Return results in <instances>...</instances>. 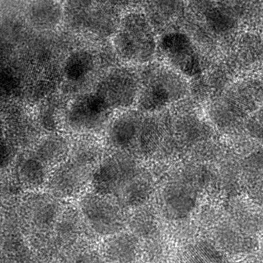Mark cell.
Instances as JSON below:
<instances>
[{
  "instance_id": "6da1fadb",
  "label": "cell",
  "mask_w": 263,
  "mask_h": 263,
  "mask_svg": "<svg viewBox=\"0 0 263 263\" xmlns=\"http://www.w3.org/2000/svg\"><path fill=\"white\" fill-rule=\"evenodd\" d=\"M97 144L81 141L71 145L64 161L51 170L45 187L58 199H74L84 193L90 183L94 170L101 160Z\"/></svg>"
},
{
  "instance_id": "7a4b0ae2",
  "label": "cell",
  "mask_w": 263,
  "mask_h": 263,
  "mask_svg": "<svg viewBox=\"0 0 263 263\" xmlns=\"http://www.w3.org/2000/svg\"><path fill=\"white\" fill-rule=\"evenodd\" d=\"M113 45L122 60L133 64L152 61L157 52L154 31L145 16L139 12L128 13L119 21Z\"/></svg>"
},
{
  "instance_id": "3957f363",
  "label": "cell",
  "mask_w": 263,
  "mask_h": 263,
  "mask_svg": "<svg viewBox=\"0 0 263 263\" xmlns=\"http://www.w3.org/2000/svg\"><path fill=\"white\" fill-rule=\"evenodd\" d=\"M90 235L108 238L126 227L128 211L116 199L93 191L83 193L78 206Z\"/></svg>"
},
{
  "instance_id": "277c9868",
  "label": "cell",
  "mask_w": 263,
  "mask_h": 263,
  "mask_svg": "<svg viewBox=\"0 0 263 263\" xmlns=\"http://www.w3.org/2000/svg\"><path fill=\"white\" fill-rule=\"evenodd\" d=\"M186 84L178 72L167 69L151 71L139 81L137 102L143 111L154 112L163 109L181 98Z\"/></svg>"
},
{
  "instance_id": "5b68a950",
  "label": "cell",
  "mask_w": 263,
  "mask_h": 263,
  "mask_svg": "<svg viewBox=\"0 0 263 263\" xmlns=\"http://www.w3.org/2000/svg\"><path fill=\"white\" fill-rule=\"evenodd\" d=\"M142 171L134 156L118 152L102 159L96 167L90 181L92 191L115 199Z\"/></svg>"
},
{
  "instance_id": "8992f818",
  "label": "cell",
  "mask_w": 263,
  "mask_h": 263,
  "mask_svg": "<svg viewBox=\"0 0 263 263\" xmlns=\"http://www.w3.org/2000/svg\"><path fill=\"white\" fill-rule=\"evenodd\" d=\"M64 207L63 200L48 191H34L26 196L21 206V221L31 239L51 236Z\"/></svg>"
},
{
  "instance_id": "52a82bcc",
  "label": "cell",
  "mask_w": 263,
  "mask_h": 263,
  "mask_svg": "<svg viewBox=\"0 0 263 263\" xmlns=\"http://www.w3.org/2000/svg\"><path fill=\"white\" fill-rule=\"evenodd\" d=\"M111 111L95 92L76 97L65 111L63 125L76 134L89 135L101 130L110 121Z\"/></svg>"
},
{
  "instance_id": "ba28073f",
  "label": "cell",
  "mask_w": 263,
  "mask_h": 263,
  "mask_svg": "<svg viewBox=\"0 0 263 263\" xmlns=\"http://www.w3.org/2000/svg\"><path fill=\"white\" fill-rule=\"evenodd\" d=\"M139 79L136 73L125 67L107 72L96 86L95 92L111 111L129 108L137 102Z\"/></svg>"
},
{
  "instance_id": "9c48e42d",
  "label": "cell",
  "mask_w": 263,
  "mask_h": 263,
  "mask_svg": "<svg viewBox=\"0 0 263 263\" xmlns=\"http://www.w3.org/2000/svg\"><path fill=\"white\" fill-rule=\"evenodd\" d=\"M203 184L202 178L184 177L165 185L160 195V204L165 217L178 222L187 218L197 205Z\"/></svg>"
},
{
  "instance_id": "30bf717a",
  "label": "cell",
  "mask_w": 263,
  "mask_h": 263,
  "mask_svg": "<svg viewBox=\"0 0 263 263\" xmlns=\"http://www.w3.org/2000/svg\"><path fill=\"white\" fill-rule=\"evenodd\" d=\"M162 58L176 71L189 77L201 72V63L197 49L191 39L181 32L164 35L158 42Z\"/></svg>"
},
{
  "instance_id": "8fae6325",
  "label": "cell",
  "mask_w": 263,
  "mask_h": 263,
  "mask_svg": "<svg viewBox=\"0 0 263 263\" xmlns=\"http://www.w3.org/2000/svg\"><path fill=\"white\" fill-rule=\"evenodd\" d=\"M111 9L91 2H68L64 6V17L69 25L82 28L98 35L115 33L118 25Z\"/></svg>"
},
{
  "instance_id": "7c38bea8",
  "label": "cell",
  "mask_w": 263,
  "mask_h": 263,
  "mask_svg": "<svg viewBox=\"0 0 263 263\" xmlns=\"http://www.w3.org/2000/svg\"><path fill=\"white\" fill-rule=\"evenodd\" d=\"M145 118L139 112L121 114L111 122L107 131V140L118 152L134 156ZM135 157V156H134Z\"/></svg>"
},
{
  "instance_id": "4fadbf2b",
  "label": "cell",
  "mask_w": 263,
  "mask_h": 263,
  "mask_svg": "<svg viewBox=\"0 0 263 263\" xmlns=\"http://www.w3.org/2000/svg\"><path fill=\"white\" fill-rule=\"evenodd\" d=\"M90 235L78 207L65 205L52 231L57 251L63 253L80 245L84 237Z\"/></svg>"
},
{
  "instance_id": "5bb4252c",
  "label": "cell",
  "mask_w": 263,
  "mask_h": 263,
  "mask_svg": "<svg viewBox=\"0 0 263 263\" xmlns=\"http://www.w3.org/2000/svg\"><path fill=\"white\" fill-rule=\"evenodd\" d=\"M212 235L215 245L230 254H246L256 247V237L245 233L227 217L213 225Z\"/></svg>"
},
{
  "instance_id": "9a60e30c",
  "label": "cell",
  "mask_w": 263,
  "mask_h": 263,
  "mask_svg": "<svg viewBox=\"0 0 263 263\" xmlns=\"http://www.w3.org/2000/svg\"><path fill=\"white\" fill-rule=\"evenodd\" d=\"M140 240L129 231L108 237L102 248L106 263H135L141 254Z\"/></svg>"
},
{
  "instance_id": "2e32d148",
  "label": "cell",
  "mask_w": 263,
  "mask_h": 263,
  "mask_svg": "<svg viewBox=\"0 0 263 263\" xmlns=\"http://www.w3.org/2000/svg\"><path fill=\"white\" fill-rule=\"evenodd\" d=\"M227 211V218L245 233L256 237L262 230V213L252 203L235 199Z\"/></svg>"
},
{
  "instance_id": "e0dca14e",
  "label": "cell",
  "mask_w": 263,
  "mask_h": 263,
  "mask_svg": "<svg viewBox=\"0 0 263 263\" xmlns=\"http://www.w3.org/2000/svg\"><path fill=\"white\" fill-rule=\"evenodd\" d=\"M71 148L70 141L66 136L53 133L40 139L32 153L52 170L64 161Z\"/></svg>"
},
{
  "instance_id": "ac0fdd59",
  "label": "cell",
  "mask_w": 263,
  "mask_h": 263,
  "mask_svg": "<svg viewBox=\"0 0 263 263\" xmlns=\"http://www.w3.org/2000/svg\"><path fill=\"white\" fill-rule=\"evenodd\" d=\"M153 191L152 179L142 170L123 188L115 199L125 209L132 211L147 204Z\"/></svg>"
},
{
  "instance_id": "d6986e66",
  "label": "cell",
  "mask_w": 263,
  "mask_h": 263,
  "mask_svg": "<svg viewBox=\"0 0 263 263\" xmlns=\"http://www.w3.org/2000/svg\"><path fill=\"white\" fill-rule=\"evenodd\" d=\"M64 17V7L58 2H34L29 8L30 24L40 31L56 28Z\"/></svg>"
},
{
  "instance_id": "ffe728a7",
  "label": "cell",
  "mask_w": 263,
  "mask_h": 263,
  "mask_svg": "<svg viewBox=\"0 0 263 263\" xmlns=\"http://www.w3.org/2000/svg\"><path fill=\"white\" fill-rule=\"evenodd\" d=\"M51 172L32 152L24 156L17 166V174L21 183L34 191H40L46 186Z\"/></svg>"
},
{
  "instance_id": "44dd1931",
  "label": "cell",
  "mask_w": 263,
  "mask_h": 263,
  "mask_svg": "<svg viewBox=\"0 0 263 263\" xmlns=\"http://www.w3.org/2000/svg\"><path fill=\"white\" fill-rule=\"evenodd\" d=\"M126 227L129 232L143 241L160 234L157 214L148 204L132 210L128 215Z\"/></svg>"
},
{
  "instance_id": "7402d4cb",
  "label": "cell",
  "mask_w": 263,
  "mask_h": 263,
  "mask_svg": "<svg viewBox=\"0 0 263 263\" xmlns=\"http://www.w3.org/2000/svg\"><path fill=\"white\" fill-rule=\"evenodd\" d=\"M95 66V58L90 52L84 50L74 52L65 62L64 77L71 84H83L91 77Z\"/></svg>"
},
{
  "instance_id": "603a6c76",
  "label": "cell",
  "mask_w": 263,
  "mask_h": 263,
  "mask_svg": "<svg viewBox=\"0 0 263 263\" xmlns=\"http://www.w3.org/2000/svg\"><path fill=\"white\" fill-rule=\"evenodd\" d=\"M141 254L148 263H163L170 254V248L158 234L144 241V245H141Z\"/></svg>"
},
{
  "instance_id": "cb8c5ba5",
  "label": "cell",
  "mask_w": 263,
  "mask_h": 263,
  "mask_svg": "<svg viewBox=\"0 0 263 263\" xmlns=\"http://www.w3.org/2000/svg\"><path fill=\"white\" fill-rule=\"evenodd\" d=\"M63 263H106L100 253L81 245L62 254Z\"/></svg>"
},
{
  "instance_id": "d4e9b609",
  "label": "cell",
  "mask_w": 263,
  "mask_h": 263,
  "mask_svg": "<svg viewBox=\"0 0 263 263\" xmlns=\"http://www.w3.org/2000/svg\"><path fill=\"white\" fill-rule=\"evenodd\" d=\"M11 152L9 145L0 133V168L4 167L10 160Z\"/></svg>"
},
{
  "instance_id": "484cf974",
  "label": "cell",
  "mask_w": 263,
  "mask_h": 263,
  "mask_svg": "<svg viewBox=\"0 0 263 263\" xmlns=\"http://www.w3.org/2000/svg\"><path fill=\"white\" fill-rule=\"evenodd\" d=\"M247 263H259V262H257V261H251V262H248Z\"/></svg>"
}]
</instances>
